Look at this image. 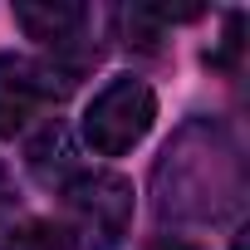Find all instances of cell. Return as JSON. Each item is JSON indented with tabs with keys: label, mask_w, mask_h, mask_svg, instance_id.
<instances>
[{
	"label": "cell",
	"mask_w": 250,
	"mask_h": 250,
	"mask_svg": "<svg viewBox=\"0 0 250 250\" xmlns=\"http://www.w3.org/2000/svg\"><path fill=\"white\" fill-rule=\"evenodd\" d=\"M245 201V157L221 118H187L152 167V211L172 226L226 221Z\"/></svg>",
	"instance_id": "obj_1"
},
{
	"label": "cell",
	"mask_w": 250,
	"mask_h": 250,
	"mask_svg": "<svg viewBox=\"0 0 250 250\" xmlns=\"http://www.w3.org/2000/svg\"><path fill=\"white\" fill-rule=\"evenodd\" d=\"M133 226V182L118 172H74L64 182V230L79 250H113Z\"/></svg>",
	"instance_id": "obj_2"
},
{
	"label": "cell",
	"mask_w": 250,
	"mask_h": 250,
	"mask_svg": "<svg viewBox=\"0 0 250 250\" xmlns=\"http://www.w3.org/2000/svg\"><path fill=\"white\" fill-rule=\"evenodd\" d=\"M152 118H157V93L143 79L133 74L108 79L83 108V143L98 157H123L152 133Z\"/></svg>",
	"instance_id": "obj_3"
},
{
	"label": "cell",
	"mask_w": 250,
	"mask_h": 250,
	"mask_svg": "<svg viewBox=\"0 0 250 250\" xmlns=\"http://www.w3.org/2000/svg\"><path fill=\"white\" fill-rule=\"evenodd\" d=\"M108 15H98L93 5H64V0H44V5H15V25L40 40V49L49 54V64L64 79H79L98 54V30Z\"/></svg>",
	"instance_id": "obj_4"
},
{
	"label": "cell",
	"mask_w": 250,
	"mask_h": 250,
	"mask_svg": "<svg viewBox=\"0 0 250 250\" xmlns=\"http://www.w3.org/2000/svg\"><path fill=\"white\" fill-rule=\"evenodd\" d=\"M69 88L74 79H64L49 59L0 54V138H15L20 128H30V118H40Z\"/></svg>",
	"instance_id": "obj_5"
},
{
	"label": "cell",
	"mask_w": 250,
	"mask_h": 250,
	"mask_svg": "<svg viewBox=\"0 0 250 250\" xmlns=\"http://www.w3.org/2000/svg\"><path fill=\"white\" fill-rule=\"evenodd\" d=\"M30 167H35V177L44 182V187H64L69 177H74V143H69V128L54 118L49 128L30 143Z\"/></svg>",
	"instance_id": "obj_6"
},
{
	"label": "cell",
	"mask_w": 250,
	"mask_h": 250,
	"mask_svg": "<svg viewBox=\"0 0 250 250\" xmlns=\"http://www.w3.org/2000/svg\"><path fill=\"white\" fill-rule=\"evenodd\" d=\"M0 250H79L69 240L64 226H49V221H30L20 230H10L5 240H0Z\"/></svg>",
	"instance_id": "obj_7"
},
{
	"label": "cell",
	"mask_w": 250,
	"mask_h": 250,
	"mask_svg": "<svg viewBox=\"0 0 250 250\" xmlns=\"http://www.w3.org/2000/svg\"><path fill=\"white\" fill-rule=\"evenodd\" d=\"M15 211H20V191H15V177H10V167L0 162V230H5V226L15 221Z\"/></svg>",
	"instance_id": "obj_8"
},
{
	"label": "cell",
	"mask_w": 250,
	"mask_h": 250,
	"mask_svg": "<svg viewBox=\"0 0 250 250\" xmlns=\"http://www.w3.org/2000/svg\"><path fill=\"white\" fill-rule=\"evenodd\" d=\"M147 250H191L187 240H157V245H147Z\"/></svg>",
	"instance_id": "obj_9"
}]
</instances>
